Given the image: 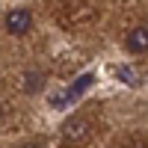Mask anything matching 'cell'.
Segmentation results:
<instances>
[{
    "mask_svg": "<svg viewBox=\"0 0 148 148\" xmlns=\"http://www.w3.org/2000/svg\"><path fill=\"white\" fill-rule=\"evenodd\" d=\"M119 77L125 80V83H130V86H136V83H139V77H133V71L125 68V65H119Z\"/></svg>",
    "mask_w": 148,
    "mask_h": 148,
    "instance_id": "6",
    "label": "cell"
},
{
    "mask_svg": "<svg viewBox=\"0 0 148 148\" xmlns=\"http://www.w3.org/2000/svg\"><path fill=\"white\" fill-rule=\"evenodd\" d=\"M24 148H42L39 142H27V145H24Z\"/></svg>",
    "mask_w": 148,
    "mask_h": 148,
    "instance_id": "7",
    "label": "cell"
},
{
    "mask_svg": "<svg viewBox=\"0 0 148 148\" xmlns=\"http://www.w3.org/2000/svg\"><path fill=\"white\" fill-rule=\"evenodd\" d=\"M92 83H95V74H83L80 80H74V83L68 86V89H65V95H56L51 104H53V107H62V104H71V101H77V98H80L86 89H89Z\"/></svg>",
    "mask_w": 148,
    "mask_h": 148,
    "instance_id": "2",
    "label": "cell"
},
{
    "mask_svg": "<svg viewBox=\"0 0 148 148\" xmlns=\"http://www.w3.org/2000/svg\"><path fill=\"white\" fill-rule=\"evenodd\" d=\"M127 51L130 53H145L148 51V30L142 27V24H139L136 30H130V36H127Z\"/></svg>",
    "mask_w": 148,
    "mask_h": 148,
    "instance_id": "4",
    "label": "cell"
},
{
    "mask_svg": "<svg viewBox=\"0 0 148 148\" xmlns=\"http://www.w3.org/2000/svg\"><path fill=\"white\" fill-rule=\"evenodd\" d=\"M42 86H45V77H42V74L27 71V83H24V89H27V92H39Z\"/></svg>",
    "mask_w": 148,
    "mask_h": 148,
    "instance_id": "5",
    "label": "cell"
},
{
    "mask_svg": "<svg viewBox=\"0 0 148 148\" xmlns=\"http://www.w3.org/2000/svg\"><path fill=\"white\" fill-rule=\"evenodd\" d=\"M30 27H33V15L27 9H12L6 15V33L9 36H24V33H30Z\"/></svg>",
    "mask_w": 148,
    "mask_h": 148,
    "instance_id": "3",
    "label": "cell"
},
{
    "mask_svg": "<svg viewBox=\"0 0 148 148\" xmlns=\"http://www.w3.org/2000/svg\"><path fill=\"white\" fill-rule=\"evenodd\" d=\"M59 133H62V142L68 148H83L89 142V136H92V127H89V121L83 116H71V119H65V125H62Z\"/></svg>",
    "mask_w": 148,
    "mask_h": 148,
    "instance_id": "1",
    "label": "cell"
}]
</instances>
